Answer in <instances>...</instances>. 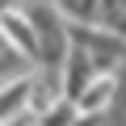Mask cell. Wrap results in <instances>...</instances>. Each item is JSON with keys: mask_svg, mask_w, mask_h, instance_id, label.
<instances>
[{"mask_svg": "<svg viewBox=\"0 0 126 126\" xmlns=\"http://www.w3.org/2000/svg\"><path fill=\"white\" fill-rule=\"evenodd\" d=\"M118 84H122L118 72H101V76H97V80L76 97V105H80L84 113H101V118H105L109 105H113V97H118Z\"/></svg>", "mask_w": 126, "mask_h": 126, "instance_id": "obj_3", "label": "cell"}, {"mask_svg": "<svg viewBox=\"0 0 126 126\" xmlns=\"http://www.w3.org/2000/svg\"><path fill=\"white\" fill-rule=\"evenodd\" d=\"M72 42H76L80 50H88V59L97 63L101 72H118L122 59H126V38L113 34V30L101 25V21H88V25H76V21H72Z\"/></svg>", "mask_w": 126, "mask_h": 126, "instance_id": "obj_1", "label": "cell"}, {"mask_svg": "<svg viewBox=\"0 0 126 126\" xmlns=\"http://www.w3.org/2000/svg\"><path fill=\"white\" fill-rule=\"evenodd\" d=\"M30 126H42V122H38V118H34V122H30Z\"/></svg>", "mask_w": 126, "mask_h": 126, "instance_id": "obj_5", "label": "cell"}, {"mask_svg": "<svg viewBox=\"0 0 126 126\" xmlns=\"http://www.w3.org/2000/svg\"><path fill=\"white\" fill-rule=\"evenodd\" d=\"M55 4L67 13V21H76V25H88V21L101 17V0H55Z\"/></svg>", "mask_w": 126, "mask_h": 126, "instance_id": "obj_4", "label": "cell"}, {"mask_svg": "<svg viewBox=\"0 0 126 126\" xmlns=\"http://www.w3.org/2000/svg\"><path fill=\"white\" fill-rule=\"evenodd\" d=\"M97 76H101V67L88 59V50H80V46L72 42V55H67V63H63V93L76 101V97H80Z\"/></svg>", "mask_w": 126, "mask_h": 126, "instance_id": "obj_2", "label": "cell"}]
</instances>
